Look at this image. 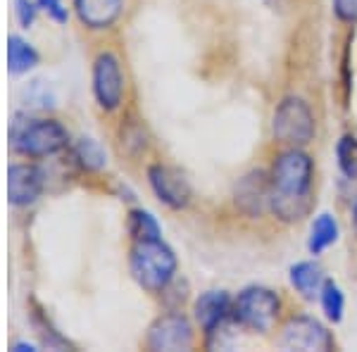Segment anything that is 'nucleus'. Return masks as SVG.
<instances>
[{"label": "nucleus", "instance_id": "20e7f679", "mask_svg": "<svg viewBox=\"0 0 357 352\" xmlns=\"http://www.w3.org/2000/svg\"><path fill=\"white\" fill-rule=\"evenodd\" d=\"M281 303L269 288L252 286L245 288L234 303V316L241 326L252 328V331H269L279 316Z\"/></svg>", "mask_w": 357, "mask_h": 352}, {"label": "nucleus", "instance_id": "aec40b11", "mask_svg": "<svg viewBox=\"0 0 357 352\" xmlns=\"http://www.w3.org/2000/svg\"><path fill=\"white\" fill-rule=\"evenodd\" d=\"M338 164H341L345 176H357V138H341V143H338Z\"/></svg>", "mask_w": 357, "mask_h": 352}, {"label": "nucleus", "instance_id": "1a4fd4ad", "mask_svg": "<svg viewBox=\"0 0 357 352\" xmlns=\"http://www.w3.org/2000/svg\"><path fill=\"white\" fill-rule=\"evenodd\" d=\"M148 178H151L155 195H158L165 205L174 207V210L188 205V200H191V188H188L186 178L178 174V171L169 169V167H162V164H155L148 169Z\"/></svg>", "mask_w": 357, "mask_h": 352}, {"label": "nucleus", "instance_id": "6ab92c4d", "mask_svg": "<svg viewBox=\"0 0 357 352\" xmlns=\"http://www.w3.org/2000/svg\"><path fill=\"white\" fill-rule=\"evenodd\" d=\"M321 307H324L326 316L331 321H341L343 316V307H345V300H343V293L333 281H326L321 286Z\"/></svg>", "mask_w": 357, "mask_h": 352}, {"label": "nucleus", "instance_id": "f03ea898", "mask_svg": "<svg viewBox=\"0 0 357 352\" xmlns=\"http://www.w3.org/2000/svg\"><path fill=\"white\" fill-rule=\"evenodd\" d=\"M176 271V257L160 238L136 240L131 250V274L148 291L167 288Z\"/></svg>", "mask_w": 357, "mask_h": 352}, {"label": "nucleus", "instance_id": "9b49d317", "mask_svg": "<svg viewBox=\"0 0 357 352\" xmlns=\"http://www.w3.org/2000/svg\"><path fill=\"white\" fill-rule=\"evenodd\" d=\"M229 312H231V300L224 291H207L195 303V319L207 333L217 331V326L227 319Z\"/></svg>", "mask_w": 357, "mask_h": 352}, {"label": "nucleus", "instance_id": "9d476101", "mask_svg": "<svg viewBox=\"0 0 357 352\" xmlns=\"http://www.w3.org/2000/svg\"><path fill=\"white\" fill-rule=\"evenodd\" d=\"M43 174L38 167L13 164L8 171V195L13 205H29L41 195Z\"/></svg>", "mask_w": 357, "mask_h": 352}, {"label": "nucleus", "instance_id": "f3484780", "mask_svg": "<svg viewBox=\"0 0 357 352\" xmlns=\"http://www.w3.org/2000/svg\"><path fill=\"white\" fill-rule=\"evenodd\" d=\"M74 155L82 162L86 169H102L107 164V155L100 148V143L93 138H79L77 146H74Z\"/></svg>", "mask_w": 357, "mask_h": 352}, {"label": "nucleus", "instance_id": "6e6552de", "mask_svg": "<svg viewBox=\"0 0 357 352\" xmlns=\"http://www.w3.org/2000/svg\"><path fill=\"white\" fill-rule=\"evenodd\" d=\"M281 343L291 350H303V352L329 350L331 336L319 321L310 319V316H298V319H291L289 324L284 326Z\"/></svg>", "mask_w": 357, "mask_h": 352}, {"label": "nucleus", "instance_id": "f8f14e48", "mask_svg": "<svg viewBox=\"0 0 357 352\" xmlns=\"http://www.w3.org/2000/svg\"><path fill=\"white\" fill-rule=\"evenodd\" d=\"M74 8L86 26L105 29L122 13V0H74Z\"/></svg>", "mask_w": 357, "mask_h": 352}, {"label": "nucleus", "instance_id": "f257e3e1", "mask_svg": "<svg viewBox=\"0 0 357 352\" xmlns=\"http://www.w3.org/2000/svg\"><path fill=\"white\" fill-rule=\"evenodd\" d=\"M312 203V160L301 150L279 155L272 171V205L274 215L284 222H298L310 212Z\"/></svg>", "mask_w": 357, "mask_h": 352}, {"label": "nucleus", "instance_id": "5701e85b", "mask_svg": "<svg viewBox=\"0 0 357 352\" xmlns=\"http://www.w3.org/2000/svg\"><path fill=\"white\" fill-rule=\"evenodd\" d=\"M38 8H43L55 22H67V10L62 8L60 0H38Z\"/></svg>", "mask_w": 357, "mask_h": 352}, {"label": "nucleus", "instance_id": "4468645a", "mask_svg": "<svg viewBox=\"0 0 357 352\" xmlns=\"http://www.w3.org/2000/svg\"><path fill=\"white\" fill-rule=\"evenodd\" d=\"M338 240V224L331 215H319L312 222V231H310V252L319 255L326 247Z\"/></svg>", "mask_w": 357, "mask_h": 352}, {"label": "nucleus", "instance_id": "39448f33", "mask_svg": "<svg viewBox=\"0 0 357 352\" xmlns=\"http://www.w3.org/2000/svg\"><path fill=\"white\" fill-rule=\"evenodd\" d=\"M276 141L289 146H305L314 136V117L301 98H286L274 112Z\"/></svg>", "mask_w": 357, "mask_h": 352}, {"label": "nucleus", "instance_id": "0eeeda50", "mask_svg": "<svg viewBox=\"0 0 357 352\" xmlns=\"http://www.w3.org/2000/svg\"><path fill=\"white\" fill-rule=\"evenodd\" d=\"M193 343V331L186 316L178 314H167L162 319H158L148 333V345L153 350H188Z\"/></svg>", "mask_w": 357, "mask_h": 352}, {"label": "nucleus", "instance_id": "ddd939ff", "mask_svg": "<svg viewBox=\"0 0 357 352\" xmlns=\"http://www.w3.org/2000/svg\"><path fill=\"white\" fill-rule=\"evenodd\" d=\"M269 195H272V190L267 188L264 176L257 171V174H250L243 178V183H241V188H238V203L250 212H260L262 203H267Z\"/></svg>", "mask_w": 357, "mask_h": 352}, {"label": "nucleus", "instance_id": "7ed1b4c3", "mask_svg": "<svg viewBox=\"0 0 357 352\" xmlns=\"http://www.w3.org/2000/svg\"><path fill=\"white\" fill-rule=\"evenodd\" d=\"M69 136L62 124L53 119H29V122H17L13 129V143L20 153L31 155V158H43L53 155L67 146Z\"/></svg>", "mask_w": 357, "mask_h": 352}, {"label": "nucleus", "instance_id": "412c9836", "mask_svg": "<svg viewBox=\"0 0 357 352\" xmlns=\"http://www.w3.org/2000/svg\"><path fill=\"white\" fill-rule=\"evenodd\" d=\"M15 15H17V22L22 26L29 29L36 20V5L31 0H15Z\"/></svg>", "mask_w": 357, "mask_h": 352}, {"label": "nucleus", "instance_id": "a211bd4d", "mask_svg": "<svg viewBox=\"0 0 357 352\" xmlns=\"http://www.w3.org/2000/svg\"><path fill=\"white\" fill-rule=\"evenodd\" d=\"M129 231L136 240H153L160 238V227L155 217L146 210H134L129 215Z\"/></svg>", "mask_w": 357, "mask_h": 352}, {"label": "nucleus", "instance_id": "4be33fe9", "mask_svg": "<svg viewBox=\"0 0 357 352\" xmlns=\"http://www.w3.org/2000/svg\"><path fill=\"white\" fill-rule=\"evenodd\" d=\"M336 15L345 22H357V0H333Z\"/></svg>", "mask_w": 357, "mask_h": 352}, {"label": "nucleus", "instance_id": "2eb2a0df", "mask_svg": "<svg viewBox=\"0 0 357 352\" xmlns=\"http://www.w3.org/2000/svg\"><path fill=\"white\" fill-rule=\"evenodd\" d=\"M38 65V53L29 45L24 38L10 36L8 41V67L13 74H24Z\"/></svg>", "mask_w": 357, "mask_h": 352}, {"label": "nucleus", "instance_id": "423d86ee", "mask_svg": "<svg viewBox=\"0 0 357 352\" xmlns=\"http://www.w3.org/2000/svg\"><path fill=\"white\" fill-rule=\"evenodd\" d=\"M93 93L98 98V102H100V107H105V109H114L122 102V95H124L122 69H119V62L114 60L110 53L100 55L96 60Z\"/></svg>", "mask_w": 357, "mask_h": 352}, {"label": "nucleus", "instance_id": "dca6fc26", "mask_svg": "<svg viewBox=\"0 0 357 352\" xmlns=\"http://www.w3.org/2000/svg\"><path fill=\"white\" fill-rule=\"evenodd\" d=\"M291 284L305 298H314L321 291V269L314 262H301L291 269Z\"/></svg>", "mask_w": 357, "mask_h": 352}]
</instances>
